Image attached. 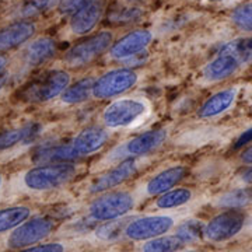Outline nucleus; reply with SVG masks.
Returning <instances> with one entry per match:
<instances>
[{
    "mask_svg": "<svg viewBox=\"0 0 252 252\" xmlns=\"http://www.w3.org/2000/svg\"><path fill=\"white\" fill-rule=\"evenodd\" d=\"M76 172L72 162H49L28 170L23 177V184L30 190L45 192L66 185Z\"/></svg>",
    "mask_w": 252,
    "mask_h": 252,
    "instance_id": "obj_1",
    "label": "nucleus"
},
{
    "mask_svg": "<svg viewBox=\"0 0 252 252\" xmlns=\"http://www.w3.org/2000/svg\"><path fill=\"white\" fill-rule=\"evenodd\" d=\"M56 220L48 216H35L16 227L7 237L6 244L10 250H24L36 245L54 233Z\"/></svg>",
    "mask_w": 252,
    "mask_h": 252,
    "instance_id": "obj_2",
    "label": "nucleus"
},
{
    "mask_svg": "<svg viewBox=\"0 0 252 252\" xmlns=\"http://www.w3.org/2000/svg\"><path fill=\"white\" fill-rule=\"evenodd\" d=\"M135 206V199L124 190L108 192L101 195L89 207L90 217L95 221H109L117 220L127 215Z\"/></svg>",
    "mask_w": 252,
    "mask_h": 252,
    "instance_id": "obj_3",
    "label": "nucleus"
},
{
    "mask_svg": "<svg viewBox=\"0 0 252 252\" xmlns=\"http://www.w3.org/2000/svg\"><path fill=\"white\" fill-rule=\"evenodd\" d=\"M69 83V73L63 70H54L28 84L21 93V97L28 102H46L61 95L67 89Z\"/></svg>",
    "mask_w": 252,
    "mask_h": 252,
    "instance_id": "obj_4",
    "label": "nucleus"
},
{
    "mask_svg": "<svg viewBox=\"0 0 252 252\" xmlns=\"http://www.w3.org/2000/svg\"><path fill=\"white\" fill-rule=\"evenodd\" d=\"M112 44V34L109 31H101L91 35L70 48L64 55V61L73 67L89 64L104 54Z\"/></svg>",
    "mask_w": 252,
    "mask_h": 252,
    "instance_id": "obj_5",
    "label": "nucleus"
},
{
    "mask_svg": "<svg viewBox=\"0 0 252 252\" xmlns=\"http://www.w3.org/2000/svg\"><path fill=\"white\" fill-rule=\"evenodd\" d=\"M245 215L238 209H228L215 216L205 225V238L212 243H223L244 228Z\"/></svg>",
    "mask_w": 252,
    "mask_h": 252,
    "instance_id": "obj_6",
    "label": "nucleus"
},
{
    "mask_svg": "<svg viewBox=\"0 0 252 252\" xmlns=\"http://www.w3.org/2000/svg\"><path fill=\"white\" fill-rule=\"evenodd\" d=\"M136 81H137V76L132 69L129 67L115 69L105 73L104 76L95 80L93 95L99 99L112 98L132 89Z\"/></svg>",
    "mask_w": 252,
    "mask_h": 252,
    "instance_id": "obj_7",
    "label": "nucleus"
},
{
    "mask_svg": "<svg viewBox=\"0 0 252 252\" xmlns=\"http://www.w3.org/2000/svg\"><path fill=\"white\" fill-rule=\"evenodd\" d=\"M175 224L170 216H144L126 224L125 235L132 241H147L167 234Z\"/></svg>",
    "mask_w": 252,
    "mask_h": 252,
    "instance_id": "obj_8",
    "label": "nucleus"
},
{
    "mask_svg": "<svg viewBox=\"0 0 252 252\" xmlns=\"http://www.w3.org/2000/svg\"><path fill=\"white\" fill-rule=\"evenodd\" d=\"M146 112V105L139 99H119L112 102L102 114L105 125L109 127H122L133 124Z\"/></svg>",
    "mask_w": 252,
    "mask_h": 252,
    "instance_id": "obj_9",
    "label": "nucleus"
},
{
    "mask_svg": "<svg viewBox=\"0 0 252 252\" xmlns=\"http://www.w3.org/2000/svg\"><path fill=\"white\" fill-rule=\"evenodd\" d=\"M104 0H87L72 16L70 28L77 35H86L94 30L102 16Z\"/></svg>",
    "mask_w": 252,
    "mask_h": 252,
    "instance_id": "obj_10",
    "label": "nucleus"
},
{
    "mask_svg": "<svg viewBox=\"0 0 252 252\" xmlns=\"http://www.w3.org/2000/svg\"><path fill=\"white\" fill-rule=\"evenodd\" d=\"M152 32L147 30H135L125 36H122L121 39H118L117 42L111 48V55L117 59L124 61L126 58H130L136 54L143 52L147 48V45L152 42Z\"/></svg>",
    "mask_w": 252,
    "mask_h": 252,
    "instance_id": "obj_11",
    "label": "nucleus"
},
{
    "mask_svg": "<svg viewBox=\"0 0 252 252\" xmlns=\"http://www.w3.org/2000/svg\"><path fill=\"white\" fill-rule=\"evenodd\" d=\"M137 172V164L133 158H129L122 161L114 170H111L107 174L101 175L98 180L94 181V184L90 187L91 193H102L107 192L111 188H115L118 185L124 184L125 181L130 180Z\"/></svg>",
    "mask_w": 252,
    "mask_h": 252,
    "instance_id": "obj_12",
    "label": "nucleus"
},
{
    "mask_svg": "<svg viewBox=\"0 0 252 252\" xmlns=\"http://www.w3.org/2000/svg\"><path fill=\"white\" fill-rule=\"evenodd\" d=\"M34 34L35 24L31 21H17L0 28V54L23 45Z\"/></svg>",
    "mask_w": 252,
    "mask_h": 252,
    "instance_id": "obj_13",
    "label": "nucleus"
},
{
    "mask_svg": "<svg viewBox=\"0 0 252 252\" xmlns=\"http://www.w3.org/2000/svg\"><path fill=\"white\" fill-rule=\"evenodd\" d=\"M108 132L99 126H89L83 129L72 142L73 149L79 157L98 152L99 149L107 143Z\"/></svg>",
    "mask_w": 252,
    "mask_h": 252,
    "instance_id": "obj_14",
    "label": "nucleus"
},
{
    "mask_svg": "<svg viewBox=\"0 0 252 252\" xmlns=\"http://www.w3.org/2000/svg\"><path fill=\"white\" fill-rule=\"evenodd\" d=\"M241 64L243 63L234 55L220 51L213 61L207 63L206 67L203 69V76L210 81L224 80L227 77L233 76L241 67Z\"/></svg>",
    "mask_w": 252,
    "mask_h": 252,
    "instance_id": "obj_15",
    "label": "nucleus"
},
{
    "mask_svg": "<svg viewBox=\"0 0 252 252\" xmlns=\"http://www.w3.org/2000/svg\"><path fill=\"white\" fill-rule=\"evenodd\" d=\"M187 174H188V170L181 165L167 168L147 182L146 192L150 196H157V195L160 196L161 193L172 189L177 184H180L181 181L187 177Z\"/></svg>",
    "mask_w": 252,
    "mask_h": 252,
    "instance_id": "obj_16",
    "label": "nucleus"
},
{
    "mask_svg": "<svg viewBox=\"0 0 252 252\" xmlns=\"http://www.w3.org/2000/svg\"><path fill=\"white\" fill-rule=\"evenodd\" d=\"M237 94L238 90L235 87L219 91L203 102V105L199 108L198 115L200 118H215L221 115L234 104Z\"/></svg>",
    "mask_w": 252,
    "mask_h": 252,
    "instance_id": "obj_17",
    "label": "nucleus"
},
{
    "mask_svg": "<svg viewBox=\"0 0 252 252\" xmlns=\"http://www.w3.org/2000/svg\"><path fill=\"white\" fill-rule=\"evenodd\" d=\"M167 137V132L164 129L147 130L142 135L136 136L126 144V152L130 156H144L156 150Z\"/></svg>",
    "mask_w": 252,
    "mask_h": 252,
    "instance_id": "obj_18",
    "label": "nucleus"
},
{
    "mask_svg": "<svg viewBox=\"0 0 252 252\" xmlns=\"http://www.w3.org/2000/svg\"><path fill=\"white\" fill-rule=\"evenodd\" d=\"M56 54V41L52 38H38L35 41H32L26 49V63L30 66H38L42 64L46 61H49L51 58H54Z\"/></svg>",
    "mask_w": 252,
    "mask_h": 252,
    "instance_id": "obj_19",
    "label": "nucleus"
},
{
    "mask_svg": "<svg viewBox=\"0 0 252 252\" xmlns=\"http://www.w3.org/2000/svg\"><path fill=\"white\" fill-rule=\"evenodd\" d=\"M76 158H80L74 152L72 143L48 146L39 149L35 153L36 161L44 162H70Z\"/></svg>",
    "mask_w": 252,
    "mask_h": 252,
    "instance_id": "obj_20",
    "label": "nucleus"
},
{
    "mask_svg": "<svg viewBox=\"0 0 252 252\" xmlns=\"http://www.w3.org/2000/svg\"><path fill=\"white\" fill-rule=\"evenodd\" d=\"M31 216V209L24 205L0 209V234L13 231Z\"/></svg>",
    "mask_w": 252,
    "mask_h": 252,
    "instance_id": "obj_21",
    "label": "nucleus"
},
{
    "mask_svg": "<svg viewBox=\"0 0 252 252\" xmlns=\"http://www.w3.org/2000/svg\"><path fill=\"white\" fill-rule=\"evenodd\" d=\"M94 84H95L94 77H86L72 86H67V89L62 93V101L66 104H80L83 101L89 99V97L93 94Z\"/></svg>",
    "mask_w": 252,
    "mask_h": 252,
    "instance_id": "obj_22",
    "label": "nucleus"
},
{
    "mask_svg": "<svg viewBox=\"0 0 252 252\" xmlns=\"http://www.w3.org/2000/svg\"><path fill=\"white\" fill-rule=\"evenodd\" d=\"M36 133H38L36 125H27L23 127L3 130V132H0V152L10 149L18 143H24L30 139H32Z\"/></svg>",
    "mask_w": 252,
    "mask_h": 252,
    "instance_id": "obj_23",
    "label": "nucleus"
},
{
    "mask_svg": "<svg viewBox=\"0 0 252 252\" xmlns=\"http://www.w3.org/2000/svg\"><path fill=\"white\" fill-rule=\"evenodd\" d=\"M252 202L251 188H238L223 193L216 200V206L221 209H243Z\"/></svg>",
    "mask_w": 252,
    "mask_h": 252,
    "instance_id": "obj_24",
    "label": "nucleus"
},
{
    "mask_svg": "<svg viewBox=\"0 0 252 252\" xmlns=\"http://www.w3.org/2000/svg\"><path fill=\"white\" fill-rule=\"evenodd\" d=\"M184 247L177 235H160L147 240L142 245V252H178Z\"/></svg>",
    "mask_w": 252,
    "mask_h": 252,
    "instance_id": "obj_25",
    "label": "nucleus"
},
{
    "mask_svg": "<svg viewBox=\"0 0 252 252\" xmlns=\"http://www.w3.org/2000/svg\"><path fill=\"white\" fill-rule=\"evenodd\" d=\"M190 199H192V192L189 189H170V190L161 193L158 199H156V207L161 209V210L174 209V207H180L188 203Z\"/></svg>",
    "mask_w": 252,
    "mask_h": 252,
    "instance_id": "obj_26",
    "label": "nucleus"
},
{
    "mask_svg": "<svg viewBox=\"0 0 252 252\" xmlns=\"http://www.w3.org/2000/svg\"><path fill=\"white\" fill-rule=\"evenodd\" d=\"M221 51L234 55L235 58L243 63H248L252 61V36L237 38L234 41L227 42Z\"/></svg>",
    "mask_w": 252,
    "mask_h": 252,
    "instance_id": "obj_27",
    "label": "nucleus"
},
{
    "mask_svg": "<svg viewBox=\"0 0 252 252\" xmlns=\"http://www.w3.org/2000/svg\"><path fill=\"white\" fill-rule=\"evenodd\" d=\"M205 225L206 224H203L200 220H195V219L185 220L178 225L175 235L184 244L195 243L200 237H205Z\"/></svg>",
    "mask_w": 252,
    "mask_h": 252,
    "instance_id": "obj_28",
    "label": "nucleus"
},
{
    "mask_svg": "<svg viewBox=\"0 0 252 252\" xmlns=\"http://www.w3.org/2000/svg\"><path fill=\"white\" fill-rule=\"evenodd\" d=\"M231 21L244 32H252V1L237 6L231 13Z\"/></svg>",
    "mask_w": 252,
    "mask_h": 252,
    "instance_id": "obj_29",
    "label": "nucleus"
},
{
    "mask_svg": "<svg viewBox=\"0 0 252 252\" xmlns=\"http://www.w3.org/2000/svg\"><path fill=\"white\" fill-rule=\"evenodd\" d=\"M126 223L124 220H109L105 221V224L99 225L95 230V235L102 241H112L118 238L119 235L125 234Z\"/></svg>",
    "mask_w": 252,
    "mask_h": 252,
    "instance_id": "obj_30",
    "label": "nucleus"
},
{
    "mask_svg": "<svg viewBox=\"0 0 252 252\" xmlns=\"http://www.w3.org/2000/svg\"><path fill=\"white\" fill-rule=\"evenodd\" d=\"M58 3L59 0H26L21 13L26 17H32V16L44 13L46 10L52 9L55 4L58 6Z\"/></svg>",
    "mask_w": 252,
    "mask_h": 252,
    "instance_id": "obj_31",
    "label": "nucleus"
},
{
    "mask_svg": "<svg viewBox=\"0 0 252 252\" xmlns=\"http://www.w3.org/2000/svg\"><path fill=\"white\" fill-rule=\"evenodd\" d=\"M17 252H66V245L62 243H48L41 245H32Z\"/></svg>",
    "mask_w": 252,
    "mask_h": 252,
    "instance_id": "obj_32",
    "label": "nucleus"
},
{
    "mask_svg": "<svg viewBox=\"0 0 252 252\" xmlns=\"http://www.w3.org/2000/svg\"><path fill=\"white\" fill-rule=\"evenodd\" d=\"M87 0H59L58 3V10L63 16L74 14Z\"/></svg>",
    "mask_w": 252,
    "mask_h": 252,
    "instance_id": "obj_33",
    "label": "nucleus"
},
{
    "mask_svg": "<svg viewBox=\"0 0 252 252\" xmlns=\"http://www.w3.org/2000/svg\"><path fill=\"white\" fill-rule=\"evenodd\" d=\"M140 16H142L140 10H137L136 7H132V9L122 10V13L118 11L117 14L114 16V18L122 21V23H129V21H135V20H137Z\"/></svg>",
    "mask_w": 252,
    "mask_h": 252,
    "instance_id": "obj_34",
    "label": "nucleus"
},
{
    "mask_svg": "<svg viewBox=\"0 0 252 252\" xmlns=\"http://www.w3.org/2000/svg\"><path fill=\"white\" fill-rule=\"evenodd\" d=\"M146 59H147V54L146 52H140V54H136L133 56H130V58H126L124 59L125 61V66L126 67H132V66H140V64H143L146 62Z\"/></svg>",
    "mask_w": 252,
    "mask_h": 252,
    "instance_id": "obj_35",
    "label": "nucleus"
},
{
    "mask_svg": "<svg viewBox=\"0 0 252 252\" xmlns=\"http://www.w3.org/2000/svg\"><path fill=\"white\" fill-rule=\"evenodd\" d=\"M250 143H252V127L248 129L247 132H244L243 135L237 139V142L234 144V149H241L244 146H248Z\"/></svg>",
    "mask_w": 252,
    "mask_h": 252,
    "instance_id": "obj_36",
    "label": "nucleus"
},
{
    "mask_svg": "<svg viewBox=\"0 0 252 252\" xmlns=\"http://www.w3.org/2000/svg\"><path fill=\"white\" fill-rule=\"evenodd\" d=\"M240 180L243 182L244 185H247V187H252V164L251 165H248V167H245L241 174H240Z\"/></svg>",
    "mask_w": 252,
    "mask_h": 252,
    "instance_id": "obj_37",
    "label": "nucleus"
},
{
    "mask_svg": "<svg viewBox=\"0 0 252 252\" xmlns=\"http://www.w3.org/2000/svg\"><path fill=\"white\" fill-rule=\"evenodd\" d=\"M241 161L245 164V165H251L252 164V143L248 144L243 152H241V156H240Z\"/></svg>",
    "mask_w": 252,
    "mask_h": 252,
    "instance_id": "obj_38",
    "label": "nucleus"
},
{
    "mask_svg": "<svg viewBox=\"0 0 252 252\" xmlns=\"http://www.w3.org/2000/svg\"><path fill=\"white\" fill-rule=\"evenodd\" d=\"M7 62H9V61H7V58H6L3 54H0V73L4 70V67L7 66Z\"/></svg>",
    "mask_w": 252,
    "mask_h": 252,
    "instance_id": "obj_39",
    "label": "nucleus"
},
{
    "mask_svg": "<svg viewBox=\"0 0 252 252\" xmlns=\"http://www.w3.org/2000/svg\"><path fill=\"white\" fill-rule=\"evenodd\" d=\"M6 83H7V76H4V74H1V73H0V93H1V90L4 89Z\"/></svg>",
    "mask_w": 252,
    "mask_h": 252,
    "instance_id": "obj_40",
    "label": "nucleus"
},
{
    "mask_svg": "<svg viewBox=\"0 0 252 252\" xmlns=\"http://www.w3.org/2000/svg\"><path fill=\"white\" fill-rule=\"evenodd\" d=\"M129 3H143V1H147V0H126Z\"/></svg>",
    "mask_w": 252,
    "mask_h": 252,
    "instance_id": "obj_41",
    "label": "nucleus"
},
{
    "mask_svg": "<svg viewBox=\"0 0 252 252\" xmlns=\"http://www.w3.org/2000/svg\"><path fill=\"white\" fill-rule=\"evenodd\" d=\"M1 187H3V177H1V174H0V190H1Z\"/></svg>",
    "mask_w": 252,
    "mask_h": 252,
    "instance_id": "obj_42",
    "label": "nucleus"
},
{
    "mask_svg": "<svg viewBox=\"0 0 252 252\" xmlns=\"http://www.w3.org/2000/svg\"><path fill=\"white\" fill-rule=\"evenodd\" d=\"M184 252H199V251H184Z\"/></svg>",
    "mask_w": 252,
    "mask_h": 252,
    "instance_id": "obj_43",
    "label": "nucleus"
},
{
    "mask_svg": "<svg viewBox=\"0 0 252 252\" xmlns=\"http://www.w3.org/2000/svg\"><path fill=\"white\" fill-rule=\"evenodd\" d=\"M212 1H220V0H212Z\"/></svg>",
    "mask_w": 252,
    "mask_h": 252,
    "instance_id": "obj_44",
    "label": "nucleus"
}]
</instances>
